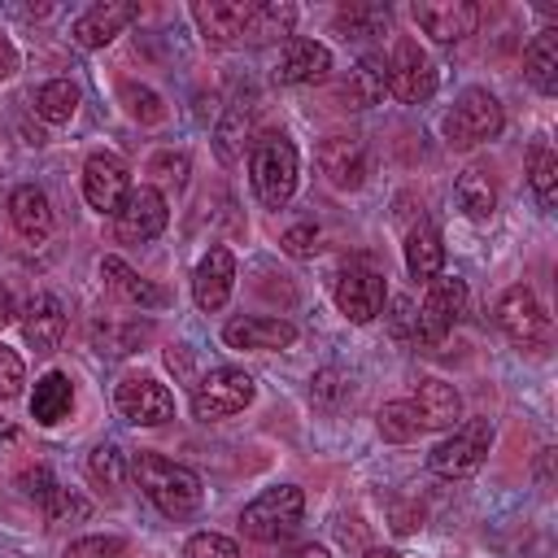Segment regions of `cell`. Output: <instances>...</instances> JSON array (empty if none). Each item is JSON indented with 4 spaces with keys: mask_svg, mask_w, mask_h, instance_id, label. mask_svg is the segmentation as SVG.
I'll return each instance as SVG.
<instances>
[{
    "mask_svg": "<svg viewBox=\"0 0 558 558\" xmlns=\"http://www.w3.org/2000/svg\"><path fill=\"white\" fill-rule=\"evenodd\" d=\"M410 13L423 26V35H432L436 44H458V39L475 35V26L484 17V9L475 0H418Z\"/></svg>",
    "mask_w": 558,
    "mask_h": 558,
    "instance_id": "7c38bea8",
    "label": "cell"
},
{
    "mask_svg": "<svg viewBox=\"0 0 558 558\" xmlns=\"http://www.w3.org/2000/svg\"><path fill=\"white\" fill-rule=\"evenodd\" d=\"M466 310V283L453 279V275H436L427 279V292L418 301V314H414V340L418 344H440L453 323L462 318Z\"/></svg>",
    "mask_w": 558,
    "mask_h": 558,
    "instance_id": "52a82bcc",
    "label": "cell"
},
{
    "mask_svg": "<svg viewBox=\"0 0 558 558\" xmlns=\"http://www.w3.org/2000/svg\"><path fill=\"white\" fill-rule=\"evenodd\" d=\"M445 266V240L432 222H414L405 231V270L414 279H436Z\"/></svg>",
    "mask_w": 558,
    "mask_h": 558,
    "instance_id": "484cf974",
    "label": "cell"
},
{
    "mask_svg": "<svg viewBox=\"0 0 558 558\" xmlns=\"http://www.w3.org/2000/svg\"><path fill=\"white\" fill-rule=\"evenodd\" d=\"M9 318H13V314H9V301H4V296H0V327H4V323H9Z\"/></svg>",
    "mask_w": 558,
    "mask_h": 558,
    "instance_id": "c3c4849f",
    "label": "cell"
},
{
    "mask_svg": "<svg viewBox=\"0 0 558 558\" xmlns=\"http://www.w3.org/2000/svg\"><path fill=\"white\" fill-rule=\"evenodd\" d=\"M296 170H301V161H296V144L288 135H279V131L257 135L248 174H253V192L262 196V205H270V209L288 205L296 192Z\"/></svg>",
    "mask_w": 558,
    "mask_h": 558,
    "instance_id": "7a4b0ae2",
    "label": "cell"
},
{
    "mask_svg": "<svg viewBox=\"0 0 558 558\" xmlns=\"http://www.w3.org/2000/svg\"><path fill=\"white\" fill-rule=\"evenodd\" d=\"M131 192V170L113 153H92L83 166V196L96 214H118Z\"/></svg>",
    "mask_w": 558,
    "mask_h": 558,
    "instance_id": "4fadbf2b",
    "label": "cell"
},
{
    "mask_svg": "<svg viewBox=\"0 0 558 558\" xmlns=\"http://www.w3.org/2000/svg\"><path fill=\"white\" fill-rule=\"evenodd\" d=\"M22 336H26V344L39 349V353L57 349L61 336H65V305H61L52 292L35 296V301L26 305V314H22Z\"/></svg>",
    "mask_w": 558,
    "mask_h": 558,
    "instance_id": "603a6c76",
    "label": "cell"
},
{
    "mask_svg": "<svg viewBox=\"0 0 558 558\" xmlns=\"http://www.w3.org/2000/svg\"><path fill=\"white\" fill-rule=\"evenodd\" d=\"M135 17H140V4H135V0H105V4H92L87 13H78L74 26H70V35H74L78 48H105V44H113Z\"/></svg>",
    "mask_w": 558,
    "mask_h": 558,
    "instance_id": "2e32d148",
    "label": "cell"
},
{
    "mask_svg": "<svg viewBox=\"0 0 558 558\" xmlns=\"http://www.w3.org/2000/svg\"><path fill=\"white\" fill-rule=\"evenodd\" d=\"M231 292H235V257H231V248L214 244L192 270V301H196V310L214 314L231 301Z\"/></svg>",
    "mask_w": 558,
    "mask_h": 558,
    "instance_id": "9a60e30c",
    "label": "cell"
},
{
    "mask_svg": "<svg viewBox=\"0 0 558 558\" xmlns=\"http://www.w3.org/2000/svg\"><path fill=\"white\" fill-rule=\"evenodd\" d=\"M362 558H401V554H397V549H366Z\"/></svg>",
    "mask_w": 558,
    "mask_h": 558,
    "instance_id": "7dc6e473",
    "label": "cell"
},
{
    "mask_svg": "<svg viewBox=\"0 0 558 558\" xmlns=\"http://www.w3.org/2000/svg\"><path fill=\"white\" fill-rule=\"evenodd\" d=\"M453 196H458L462 214H466V218H480V222L493 218V209H497V187H493V179H488L480 166H471V170L458 174Z\"/></svg>",
    "mask_w": 558,
    "mask_h": 558,
    "instance_id": "4dcf8cb0",
    "label": "cell"
},
{
    "mask_svg": "<svg viewBox=\"0 0 558 558\" xmlns=\"http://www.w3.org/2000/svg\"><path fill=\"white\" fill-rule=\"evenodd\" d=\"M70 410H74V388H70V379H65L61 371H48V375L35 384V392H31V418L44 423V427H57L61 418H70Z\"/></svg>",
    "mask_w": 558,
    "mask_h": 558,
    "instance_id": "83f0119b",
    "label": "cell"
},
{
    "mask_svg": "<svg viewBox=\"0 0 558 558\" xmlns=\"http://www.w3.org/2000/svg\"><path fill=\"white\" fill-rule=\"evenodd\" d=\"M384 87L397 96V100H405V105H423L432 92H436V65H432V57L414 44V39H397L392 44V52H388V61H384Z\"/></svg>",
    "mask_w": 558,
    "mask_h": 558,
    "instance_id": "ba28073f",
    "label": "cell"
},
{
    "mask_svg": "<svg viewBox=\"0 0 558 558\" xmlns=\"http://www.w3.org/2000/svg\"><path fill=\"white\" fill-rule=\"evenodd\" d=\"M410 401L418 405L427 432L458 427V418H462V397H458V388L445 384V379H418V388L410 392Z\"/></svg>",
    "mask_w": 558,
    "mask_h": 558,
    "instance_id": "d4e9b609",
    "label": "cell"
},
{
    "mask_svg": "<svg viewBox=\"0 0 558 558\" xmlns=\"http://www.w3.org/2000/svg\"><path fill=\"white\" fill-rule=\"evenodd\" d=\"M166 218H170L166 196L153 183H140V187L126 192L122 209L113 214V235L122 244H144V240H153V235L166 231Z\"/></svg>",
    "mask_w": 558,
    "mask_h": 558,
    "instance_id": "30bf717a",
    "label": "cell"
},
{
    "mask_svg": "<svg viewBox=\"0 0 558 558\" xmlns=\"http://www.w3.org/2000/svg\"><path fill=\"white\" fill-rule=\"evenodd\" d=\"M283 253H292V257H314V253H318V227H314V222H301V227L283 231Z\"/></svg>",
    "mask_w": 558,
    "mask_h": 558,
    "instance_id": "b9f144b4",
    "label": "cell"
},
{
    "mask_svg": "<svg viewBox=\"0 0 558 558\" xmlns=\"http://www.w3.org/2000/svg\"><path fill=\"white\" fill-rule=\"evenodd\" d=\"M183 558H240V545L218 532H196V536H187Z\"/></svg>",
    "mask_w": 558,
    "mask_h": 558,
    "instance_id": "ab89813d",
    "label": "cell"
},
{
    "mask_svg": "<svg viewBox=\"0 0 558 558\" xmlns=\"http://www.w3.org/2000/svg\"><path fill=\"white\" fill-rule=\"evenodd\" d=\"M100 279L109 283V292H118L126 305H140V310H161L166 305V292L157 283H148L144 275H135L122 257H100Z\"/></svg>",
    "mask_w": 558,
    "mask_h": 558,
    "instance_id": "cb8c5ba5",
    "label": "cell"
},
{
    "mask_svg": "<svg viewBox=\"0 0 558 558\" xmlns=\"http://www.w3.org/2000/svg\"><path fill=\"white\" fill-rule=\"evenodd\" d=\"M87 475H92L100 488L122 493V488H126V475H131V462H126V453H122L118 445H96L92 458H87Z\"/></svg>",
    "mask_w": 558,
    "mask_h": 558,
    "instance_id": "d590c367",
    "label": "cell"
},
{
    "mask_svg": "<svg viewBox=\"0 0 558 558\" xmlns=\"http://www.w3.org/2000/svg\"><path fill=\"white\" fill-rule=\"evenodd\" d=\"M392 26V13L384 4H349L336 13V31L344 39H371V35H384Z\"/></svg>",
    "mask_w": 558,
    "mask_h": 558,
    "instance_id": "d6a6232c",
    "label": "cell"
},
{
    "mask_svg": "<svg viewBox=\"0 0 558 558\" xmlns=\"http://www.w3.org/2000/svg\"><path fill=\"white\" fill-rule=\"evenodd\" d=\"M248 9H253V0H196L192 22H196V31L209 48H231V44L244 39Z\"/></svg>",
    "mask_w": 558,
    "mask_h": 558,
    "instance_id": "e0dca14e",
    "label": "cell"
},
{
    "mask_svg": "<svg viewBox=\"0 0 558 558\" xmlns=\"http://www.w3.org/2000/svg\"><path fill=\"white\" fill-rule=\"evenodd\" d=\"M118 96H122L126 113H131L135 122H144V126H157V122L166 118L161 96H157L153 87H144V83H122V87H118Z\"/></svg>",
    "mask_w": 558,
    "mask_h": 558,
    "instance_id": "74e56055",
    "label": "cell"
},
{
    "mask_svg": "<svg viewBox=\"0 0 558 558\" xmlns=\"http://www.w3.org/2000/svg\"><path fill=\"white\" fill-rule=\"evenodd\" d=\"M318 170L327 174L331 187L357 192L366 183V148L357 135H331L318 144Z\"/></svg>",
    "mask_w": 558,
    "mask_h": 558,
    "instance_id": "ac0fdd59",
    "label": "cell"
},
{
    "mask_svg": "<svg viewBox=\"0 0 558 558\" xmlns=\"http://www.w3.org/2000/svg\"><path fill=\"white\" fill-rule=\"evenodd\" d=\"M22 384H26V366H22V357H17L13 349L0 344V401H13V397L22 392Z\"/></svg>",
    "mask_w": 558,
    "mask_h": 558,
    "instance_id": "60d3db41",
    "label": "cell"
},
{
    "mask_svg": "<svg viewBox=\"0 0 558 558\" xmlns=\"http://www.w3.org/2000/svg\"><path fill=\"white\" fill-rule=\"evenodd\" d=\"M388 87H384V61H362L353 74H349V83L340 87V100L349 105V109H371L379 96H384Z\"/></svg>",
    "mask_w": 558,
    "mask_h": 558,
    "instance_id": "836d02e7",
    "label": "cell"
},
{
    "mask_svg": "<svg viewBox=\"0 0 558 558\" xmlns=\"http://www.w3.org/2000/svg\"><path fill=\"white\" fill-rule=\"evenodd\" d=\"M44 519H48V527H61V523H78V519H87L92 514V501L83 497V493H74V488H52L44 501Z\"/></svg>",
    "mask_w": 558,
    "mask_h": 558,
    "instance_id": "8d00e7d4",
    "label": "cell"
},
{
    "mask_svg": "<svg viewBox=\"0 0 558 558\" xmlns=\"http://www.w3.org/2000/svg\"><path fill=\"white\" fill-rule=\"evenodd\" d=\"M501 126H506L501 100L488 87H466L445 118V140L453 148H475V144H488L493 135H501Z\"/></svg>",
    "mask_w": 558,
    "mask_h": 558,
    "instance_id": "277c9868",
    "label": "cell"
},
{
    "mask_svg": "<svg viewBox=\"0 0 558 558\" xmlns=\"http://www.w3.org/2000/svg\"><path fill=\"white\" fill-rule=\"evenodd\" d=\"M74 109H78V87H74L70 78H48V83L35 92V113H39L44 122H52V126L70 122Z\"/></svg>",
    "mask_w": 558,
    "mask_h": 558,
    "instance_id": "e575fe53",
    "label": "cell"
},
{
    "mask_svg": "<svg viewBox=\"0 0 558 558\" xmlns=\"http://www.w3.org/2000/svg\"><path fill=\"white\" fill-rule=\"evenodd\" d=\"M222 340L231 349H288L296 340V327L288 318H266V314H248V318H231L222 327Z\"/></svg>",
    "mask_w": 558,
    "mask_h": 558,
    "instance_id": "ffe728a7",
    "label": "cell"
},
{
    "mask_svg": "<svg viewBox=\"0 0 558 558\" xmlns=\"http://www.w3.org/2000/svg\"><path fill=\"white\" fill-rule=\"evenodd\" d=\"M257 384L248 371H235V366H218L209 375H201L192 384V414L201 423H218V418H231L240 414L248 401H253Z\"/></svg>",
    "mask_w": 558,
    "mask_h": 558,
    "instance_id": "5b68a950",
    "label": "cell"
},
{
    "mask_svg": "<svg viewBox=\"0 0 558 558\" xmlns=\"http://www.w3.org/2000/svg\"><path fill=\"white\" fill-rule=\"evenodd\" d=\"M301 514H305V493H301L296 484H275V488L257 493V497L244 506L240 527H244L248 541L270 545V541H283L288 532H296Z\"/></svg>",
    "mask_w": 558,
    "mask_h": 558,
    "instance_id": "3957f363",
    "label": "cell"
},
{
    "mask_svg": "<svg viewBox=\"0 0 558 558\" xmlns=\"http://www.w3.org/2000/svg\"><path fill=\"white\" fill-rule=\"evenodd\" d=\"M331 74V48L318 39H288L279 61H275V83L279 87H301V83H318Z\"/></svg>",
    "mask_w": 558,
    "mask_h": 558,
    "instance_id": "d6986e66",
    "label": "cell"
},
{
    "mask_svg": "<svg viewBox=\"0 0 558 558\" xmlns=\"http://www.w3.org/2000/svg\"><path fill=\"white\" fill-rule=\"evenodd\" d=\"M493 314H497V327L506 331L510 344H519V349H545V340H549V314L541 310V301H536L532 288H523V283L506 288Z\"/></svg>",
    "mask_w": 558,
    "mask_h": 558,
    "instance_id": "9c48e42d",
    "label": "cell"
},
{
    "mask_svg": "<svg viewBox=\"0 0 558 558\" xmlns=\"http://www.w3.org/2000/svg\"><path fill=\"white\" fill-rule=\"evenodd\" d=\"M253 126H257V96H253V92H240V96L227 105V113H222V122H218V131H214L218 157H222V161H240V157H244V144H248V135H253Z\"/></svg>",
    "mask_w": 558,
    "mask_h": 558,
    "instance_id": "44dd1931",
    "label": "cell"
},
{
    "mask_svg": "<svg viewBox=\"0 0 558 558\" xmlns=\"http://www.w3.org/2000/svg\"><path fill=\"white\" fill-rule=\"evenodd\" d=\"M527 183H532L536 201L545 209H554V201H558V157H554L549 140H532V148H527Z\"/></svg>",
    "mask_w": 558,
    "mask_h": 558,
    "instance_id": "1f68e13d",
    "label": "cell"
},
{
    "mask_svg": "<svg viewBox=\"0 0 558 558\" xmlns=\"http://www.w3.org/2000/svg\"><path fill=\"white\" fill-rule=\"evenodd\" d=\"M292 26H296V4H288V0H253L248 22H244V39L248 44H270V39L292 35Z\"/></svg>",
    "mask_w": 558,
    "mask_h": 558,
    "instance_id": "4316f807",
    "label": "cell"
},
{
    "mask_svg": "<svg viewBox=\"0 0 558 558\" xmlns=\"http://www.w3.org/2000/svg\"><path fill=\"white\" fill-rule=\"evenodd\" d=\"M17 484H22V493H26V497H35V501H44V497L57 488V480L48 475V466H35V471H26Z\"/></svg>",
    "mask_w": 558,
    "mask_h": 558,
    "instance_id": "ee69618b",
    "label": "cell"
},
{
    "mask_svg": "<svg viewBox=\"0 0 558 558\" xmlns=\"http://www.w3.org/2000/svg\"><path fill=\"white\" fill-rule=\"evenodd\" d=\"M131 475H135L140 493H144L166 519H187V514H196V506H201V475H196V471H187V466H179V462H170V458L144 449V453L131 458Z\"/></svg>",
    "mask_w": 558,
    "mask_h": 558,
    "instance_id": "6da1fadb",
    "label": "cell"
},
{
    "mask_svg": "<svg viewBox=\"0 0 558 558\" xmlns=\"http://www.w3.org/2000/svg\"><path fill=\"white\" fill-rule=\"evenodd\" d=\"M113 405L122 418L140 423V427H157L166 418H174V397L166 384H157L153 375H126L113 388Z\"/></svg>",
    "mask_w": 558,
    "mask_h": 558,
    "instance_id": "8fae6325",
    "label": "cell"
},
{
    "mask_svg": "<svg viewBox=\"0 0 558 558\" xmlns=\"http://www.w3.org/2000/svg\"><path fill=\"white\" fill-rule=\"evenodd\" d=\"M9 218H13V231H17L22 240H31V244H44V240L52 235V205H48V196H44L35 183L13 187V196H9Z\"/></svg>",
    "mask_w": 558,
    "mask_h": 558,
    "instance_id": "7402d4cb",
    "label": "cell"
},
{
    "mask_svg": "<svg viewBox=\"0 0 558 558\" xmlns=\"http://www.w3.org/2000/svg\"><path fill=\"white\" fill-rule=\"evenodd\" d=\"M13 65H17V57H13V48L0 39V78H9V74H13Z\"/></svg>",
    "mask_w": 558,
    "mask_h": 558,
    "instance_id": "bcb514c9",
    "label": "cell"
},
{
    "mask_svg": "<svg viewBox=\"0 0 558 558\" xmlns=\"http://www.w3.org/2000/svg\"><path fill=\"white\" fill-rule=\"evenodd\" d=\"M375 427H379V436H384V440H392V445L418 440V436L427 432V423H423V414H418V405H414L410 397L379 405V414H375Z\"/></svg>",
    "mask_w": 558,
    "mask_h": 558,
    "instance_id": "f546056e",
    "label": "cell"
},
{
    "mask_svg": "<svg viewBox=\"0 0 558 558\" xmlns=\"http://www.w3.org/2000/svg\"><path fill=\"white\" fill-rule=\"evenodd\" d=\"M148 174H157V179H166V183H183L187 179V157L183 153H157L153 161H148Z\"/></svg>",
    "mask_w": 558,
    "mask_h": 558,
    "instance_id": "7bdbcfd3",
    "label": "cell"
},
{
    "mask_svg": "<svg viewBox=\"0 0 558 558\" xmlns=\"http://www.w3.org/2000/svg\"><path fill=\"white\" fill-rule=\"evenodd\" d=\"M384 296H388V283H384V275H375V270H366V266H349V270H340V279H336V310L349 318V323H371L379 310H384Z\"/></svg>",
    "mask_w": 558,
    "mask_h": 558,
    "instance_id": "5bb4252c",
    "label": "cell"
},
{
    "mask_svg": "<svg viewBox=\"0 0 558 558\" xmlns=\"http://www.w3.org/2000/svg\"><path fill=\"white\" fill-rule=\"evenodd\" d=\"M493 449V423L488 418H466L458 423L432 453H427V466L445 480H458V475H471L480 471V462L488 458Z\"/></svg>",
    "mask_w": 558,
    "mask_h": 558,
    "instance_id": "8992f818",
    "label": "cell"
},
{
    "mask_svg": "<svg viewBox=\"0 0 558 558\" xmlns=\"http://www.w3.org/2000/svg\"><path fill=\"white\" fill-rule=\"evenodd\" d=\"M283 558H331V554H327L323 545H314V541H310V545H296V549H292V554H283Z\"/></svg>",
    "mask_w": 558,
    "mask_h": 558,
    "instance_id": "f6af8a7d",
    "label": "cell"
},
{
    "mask_svg": "<svg viewBox=\"0 0 558 558\" xmlns=\"http://www.w3.org/2000/svg\"><path fill=\"white\" fill-rule=\"evenodd\" d=\"M61 558H126V541L122 536H78L65 545Z\"/></svg>",
    "mask_w": 558,
    "mask_h": 558,
    "instance_id": "f35d334b",
    "label": "cell"
},
{
    "mask_svg": "<svg viewBox=\"0 0 558 558\" xmlns=\"http://www.w3.org/2000/svg\"><path fill=\"white\" fill-rule=\"evenodd\" d=\"M523 74L541 96L558 92V31H541L523 52Z\"/></svg>",
    "mask_w": 558,
    "mask_h": 558,
    "instance_id": "f1b7e54d",
    "label": "cell"
}]
</instances>
